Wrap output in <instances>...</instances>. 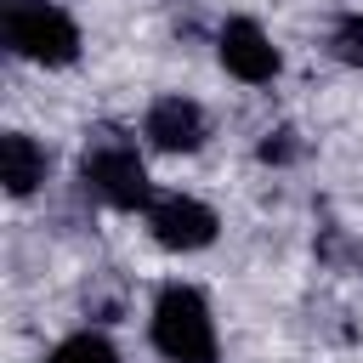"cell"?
Returning a JSON list of instances; mask_svg holds the SVG:
<instances>
[{
    "label": "cell",
    "mask_w": 363,
    "mask_h": 363,
    "mask_svg": "<svg viewBox=\"0 0 363 363\" xmlns=\"http://www.w3.org/2000/svg\"><path fill=\"white\" fill-rule=\"evenodd\" d=\"M335 57H340V62H363V17H340V28H335Z\"/></svg>",
    "instance_id": "9"
},
{
    "label": "cell",
    "mask_w": 363,
    "mask_h": 363,
    "mask_svg": "<svg viewBox=\"0 0 363 363\" xmlns=\"http://www.w3.org/2000/svg\"><path fill=\"white\" fill-rule=\"evenodd\" d=\"M45 363H119V357H113V346H108L102 335H91V329H85V335H68Z\"/></svg>",
    "instance_id": "8"
},
{
    "label": "cell",
    "mask_w": 363,
    "mask_h": 363,
    "mask_svg": "<svg viewBox=\"0 0 363 363\" xmlns=\"http://www.w3.org/2000/svg\"><path fill=\"white\" fill-rule=\"evenodd\" d=\"M0 182L11 199H28L40 182H45V147L23 130H6L0 136Z\"/></svg>",
    "instance_id": "7"
},
{
    "label": "cell",
    "mask_w": 363,
    "mask_h": 363,
    "mask_svg": "<svg viewBox=\"0 0 363 363\" xmlns=\"http://www.w3.org/2000/svg\"><path fill=\"white\" fill-rule=\"evenodd\" d=\"M216 51H221V68H227V74H238L244 85H267V79L278 74V45H272V40H267V28H261V23H250V17L221 23Z\"/></svg>",
    "instance_id": "5"
},
{
    "label": "cell",
    "mask_w": 363,
    "mask_h": 363,
    "mask_svg": "<svg viewBox=\"0 0 363 363\" xmlns=\"http://www.w3.org/2000/svg\"><path fill=\"white\" fill-rule=\"evenodd\" d=\"M6 45L28 62H45V68H62L79 57V28L62 6H45V0H23L6 11Z\"/></svg>",
    "instance_id": "2"
},
{
    "label": "cell",
    "mask_w": 363,
    "mask_h": 363,
    "mask_svg": "<svg viewBox=\"0 0 363 363\" xmlns=\"http://www.w3.org/2000/svg\"><path fill=\"white\" fill-rule=\"evenodd\" d=\"M153 346L170 363H216V323L193 284H164L153 301Z\"/></svg>",
    "instance_id": "1"
},
{
    "label": "cell",
    "mask_w": 363,
    "mask_h": 363,
    "mask_svg": "<svg viewBox=\"0 0 363 363\" xmlns=\"http://www.w3.org/2000/svg\"><path fill=\"white\" fill-rule=\"evenodd\" d=\"M261 159H267V164H272V159H295V142H289V130L267 136V142H261Z\"/></svg>",
    "instance_id": "10"
},
{
    "label": "cell",
    "mask_w": 363,
    "mask_h": 363,
    "mask_svg": "<svg viewBox=\"0 0 363 363\" xmlns=\"http://www.w3.org/2000/svg\"><path fill=\"white\" fill-rule=\"evenodd\" d=\"M79 176H85V187H91L102 204H113V210L153 204V199H147V170H142L136 147H125V142H102V147H91Z\"/></svg>",
    "instance_id": "3"
},
{
    "label": "cell",
    "mask_w": 363,
    "mask_h": 363,
    "mask_svg": "<svg viewBox=\"0 0 363 363\" xmlns=\"http://www.w3.org/2000/svg\"><path fill=\"white\" fill-rule=\"evenodd\" d=\"M142 136L164 153H193V147H204L210 125H204V108L193 96H159L142 119Z\"/></svg>",
    "instance_id": "6"
},
{
    "label": "cell",
    "mask_w": 363,
    "mask_h": 363,
    "mask_svg": "<svg viewBox=\"0 0 363 363\" xmlns=\"http://www.w3.org/2000/svg\"><path fill=\"white\" fill-rule=\"evenodd\" d=\"M147 227L164 250H204L216 238V210L187 199V193H159L147 204Z\"/></svg>",
    "instance_id": "4"
}]
</instances>
